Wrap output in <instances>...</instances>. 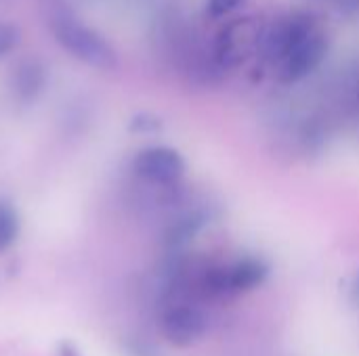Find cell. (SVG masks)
I'll list each match as a JSON object with an SVG mask.
<instances>
[{
	"label": "cell",
	"mask_w": 359,
	"mask_h": 356,
	"mask_svg": "<svg viewBox=\"0 0 359 356\" xmlns=\"http://www.w3.org/2000/svg\"><path fill=\"white\" fill-rule=\"evenodd\" d=\"M48 29L57 44L84 65L105 71L118 67V52L111 42L101 31L80 21L67 4L53 2L48 6Z\"/></svg>",
	"instance_id": "cell-1"
},
{
	"label": "cell",
	"mask_w": 359,
	"mask_h": 356,
	"mask_svg": "<svg viewBox=\"0 0 359 356\" xmlns=\"http://www.w3.org/2000/svg\"><path fill=\"white\" fill-rule=\"evenodd\" d=\"M267 27L255 17H240L221 27L215 40V59L223 67H236L263 50Z\"/></svg>",
	"instance_id": "cell-2"
},
{
	"label": "cell",
	"mask_w": 359,
	"mask_h": 356,
	"mask_svg": "<svg viewBox=\"0 0 359 356\" xmlns=\"http://www.w3.org/2000/svg\"><path fill=\"white\" fill-rule=\"evenodd\" d=\"M328 52V38L322 31V27L313 21L284 52V57L278 61L280 65V80L284 84H294L305 80L309 73H313L324 57Z\"/></svg>",
	"instance_id": "cell-3"
},
{
	"label": "cell",
	"mask_w": 359,
	"mask_h": 356,
	"mask_svg": "<svg viewBox=\"0 0 359 356\" xmlns=\"http://www.w3.org/2000/svg\"><path fill=\"white\" fill-rule=\"evenodd\" d=\"M269 275V266L265 260L246 256L229 266L221 269H210L204 277V290L210 296H238L257 290L259 285L265 283Z\"/></svg>",
	"instance_id": "cell-4"
},
{
	"label": "cell",
	"mask_w": 359,
	"mask_h": 356,
	"mask_svg": "<svg viewBox=\"0 0 359 356\" xmlns=\"http://www.w3.org/2000/svg\"><path fill=\"white\" fill-rule=\"evenodd\" d=\"M133 172L147 185L156 187H170L177 185L185 174V159L183 155L164 145L145 147L133 159Z\"/></svg>",
	"instance_id": "cell-5"
},
{
	"label": "cell",
	"mask_w": 359,
	"mask_h": 356,
	"mask_svg": "<svg viewBox=\"0 0 359 356\" xmlns=\"http://www.w3.org/2000/svg\"><path fill=\"white\" fill-rule=\"evenodd\" d=\"M160 329L168 344L177 348H189L204 338L208 321L204 313L191 304H172L164 311Z\"/></svg>",
	"instance_id": "cell-6"
},
{
	"label": "cell",
	"mask_w": 359,
	"mask_h": 356,
	"mask_svg": "<svg viewBox=\"0 0 359 356\" xmlns=\"http://www.w3.org/2000/svg\"><path fill=\"white\" fill-rule=\"evenodd\" d=\"M48 86L46 65L38 57L19 59L8 73V90L17 105L29 107L34 105Z\"/></svg>",
	"instance_id": "cell-7"
},
{
	"label": "cell",
	"mask_w": 359,
	"mask_h": 356,
	"mask_svg": "<svg viewBox=\"0 0 359 356\" xmlns=\"http://www.w3.org/2000/svg\"><path fill=\"white\" fill-rule=\"evenodd\" d=\"M202 225H204V216L202 214H198V212L185 214V216H181L179 220H175L168 227V231L164 235V243L170 250H179V248L187 245L194 239V235L202 229Z\"/></svg>",
	"instance_id": "cell-8"
},
{
	"label": "cell",
	"mask_w": 359,
	"mask_h": 356,
	"mask_svg": "<svg viewBox=\"0 0 359 356\" xmlns=\"http://www.w3.org/2000/svg\"><path fill=\"white\" fill-rule=\"evenodd\" d=\"M19 237V214L13 204L0 199V254L8 252Z\"/></svg>",
	"instance_id": "cell-9"
},
{
	"label": "cell",
	"mask_w": 359,
	"mask_h": 356,
	"mask_svg": "<svg viewBox=\"0 0 359 356\" xmlns=\"http://www.w3.org/2000/svg\"><path fill=\"white\" fill-rule=\"evenodd\" d=\"M21 40V29L13 21H0V59L15 50Z\"/></svg>",
	"instance_id": "cell-10"
},
{
	"label": "cell",
	"mask_w": 359,
	"mask_h": 356,
	"mask_svg": "<svg viewBox=\"0 0 359 356\" xmlns=\"http://www.w3.org/2000/svg\"><path fill=\"white\" fill-rule=\"evenodd\" d=\"M244 0H206V15L210 19H223L231 10H236Z\"/></svg>",
	"instance_id": "cell-11"
},
{
	"label": "cell",
	"mask_w": 359,
	"mask_h": 356,
	"mask_svg": "<svg viewBox=\"0 0 359 356\" xmlns=\"http://www.w3.org/2000/svg\"><path fill=\"white\" fill-rule=\"evenodd\" d=\"M130 130L135 132H156L160 130V120L151 113H139L130 122Z\"/></svg>",
	"instance_id": "cell-12"
},
{
	"label": "cell",
	"mask_w": 359,
	"mask_h": 356,
	"mask_svg": "<svg viewBox=\"0 0 359 356\" xmlns=\"http://www.w3.org/2000/svg\"><path fill=\"white\" fill-rule=\"evenodd\" d=\"M124 353L128 356H160V353L151 344H147L143 340H128L124 344Z\"/></svg>",
	"instance_id": "cell-13"
},
{
	"label": "cell",
	"mask_w": 359,
	"mask_h": 356,
	"mask_svg": "<svg viewBox=\"0 0 359 356\" xmlns=\"http://www.w3.org/2000/svg\"><path fill=\"white\" fill-rule=\"evenodd\" d=\"M59 356H80V353L76 350V346H74V344L63 342V344L59 346Z\"/></svg>",
	"instance_id": "cell-14"
},
{
	"label": "cell",
	"mask_w": 359,
	"mask_h": 356,
	"mask_svg": "<svg viewBox=\"0 0 359 356\" xmlns=\"http://www.w3.org/2000/svg\"><path fill=\"white\" fill-rule=\"evenodd\" d=\"M351 302L359 306V273L355 275V279H353V283H351Z\"/></svg>",
	"instance_id": "cell-15"
},
{
	"label": "cell",
	"mask_w": 359,
	"mask_h": 356,
	"mask_svg": "<svg viewBox=\"0 0 359 356\" xmlns=\"http://www.w3.org/2000/svg\"><path fill=\"white\" fill-rule=\"evenodd\" d=\"M337 2H339V4H343V0H337ZM345 2H347V0H345ZM353 4H355V0H353Z\"/></svg>",
	"instance_id": "cell-16"
}]
</instances>
